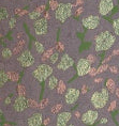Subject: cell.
<instances>
[{"mask_svg": "<svg viewBox=\"0 0 119 126\" xmlns=\"http://www.w3.org/2000/svg\"><path fill=\"white\" fill-rule=\"evenodd\" d=\"M92 43V49L97 53L112 49L117 44V36L115 35L112 25L102 19V24L99 27V31L95 33V39Z\"/></svg>", "mask_w": 119, "mask_h": 126, "instance_id": "1", "label": "cell"}, {"mask_svg": "<svg viewBox=\"0 0 119 126\" xmlns=\"http://www.w3.org/2000/svg\"><path fill=\"white\" fill-rule=\"evenodd\" d=\"M109 93L106 87L100 86L97 89H93L91 93H89V102L97 110H102L108 105Z\"/></svg>", "mask_w": 119, "mask_h": 126, "instance_id": "2", "label": "cell"}, {"mask_svg": "<svg viewBox=\"0 0 119 126\" xmlns=\"http://www.w3.org/2000/svg\"><path fill=\"white\" fill-rule=\"evenodd\" d=\"M55 67L49 63H40L36 64L33 68L31 67V77L33 78L37 82H43L46 81L49 77L54 74Z\"/></svg>", "mask_w": 119, "mask_h": 126, "instance_id": "3", "label": "cell"}, {"mask_svg": "<svg viewBox=\"0 0 119 126\" xmlns=\"http://www.w3.org/2000/svg\"><path fill=\"white\" fill-rule=\"evenodd\" d=\"M80 24L83 25L86 29L95 31L101 26L102 24V17L99 15L98 11H93V9L91 10H85V12L83 13L82 17H80Z\"/></svg>", "mask_w": 119, "mask_h": 126, "instance_id": "4", "label": "cell"}, {"mask_svg": "<svg viewBox=\"0 0 119 126\" xmlns=\"http://www.w3.org/2000/svg\"><path fill=\"white\" fill-rule=\"evenodd\" d=\"M74 10V4L71 2H65V3H60L59 7L54 11L53 14V19L58 21L59 24H62L68 20V18L71 16Z\"/></svg>", "mask_w": 119, "mask_h": 126, "instance_id": "5", "label": "cell"}, {"mask_svg": "<svg viewBox=\"0 0 119 126\" xmlns=\"http://www.w3.org/2000/svg\"><path fill=\"white\" fill-rule=\"evenodd\" d=\"M16 62L23 68H31L36 65L37 57L34 56V53L31 49L26 48L18 55V57L16 58Z\"/></svg>", "mask_w": 119, "mask_h": 126, "instance_id": "6", "label": "cell"}, {"mask_svg": "<svg viewBox=\"0 0 119 126\" xmlns=\"http://www.w3.org/2000/svg\"><path fill=\"white\" fill-rule=\"evenodd\" d=\"M75 63V58L71 53L69 52H64L63 55L60 57V60L58 61L57 65H56V68H55V72L57 73L58 76H60L65 72L70 71L73 68V65Z\"/></svg>", "mask_w": 119, "mask_h": 126, "instance_id": "7", "label": "cell"}, {"mask_svg": "<svg viewBox=\"0 0 119 126\" xmlns=\"http://www.w3.org/2000/svg\"><path fill=\"white\" fill-rule=\"evenodd\" d=\"M80 93H82L80 92V88H78L77 86H75V84L70 86L64 93L63 103L67 106H73L78 100V98H79Z\"/></svg>", "mask_w": 119, "mask_h": 126, "instance_id": "8", "label": "cell"}, {"mask_svg": "<svg viewBox=\"0 0 119 126\" xmlns=\"http://www.w3.org/2000/svg\"><path fill=\"white\" fill-rule=\"evenodd\" d=\"M91 68H92V64L89 62L88 59L85 58V57L78 58L76 62V72H77V75L80 78L85 77L86 75H89Z\"/></svg>", "mask_w": 119, "mask_h": 126, "instance_id": "9", "label": "cell"}, {"mask_svg": "<svg viewBox=\"0 0 119 126\" xmlns=\"http://www.w3.org/2000/svg\"><path fill=\"white\" fill-rule=\"evenodd\" d=\"M114 8V0H96V9L101 17L111 13Z\"/></svg>", "mask_w": 119, "mask_h": 126, "instance_id": "10", "label": "cell"}, {"mask_svg": "<svg viewBox=\"0 0 119 126\" xmlns=\"http://www.w3.org/2000/svg\"><path fill=\"white\" fill-rule=\"evenodd\" d=\"M100 118L99 110L95 109H88L80 115V122L84 123L85 125H92L95 122Z\"/></svg>", "mask_w": 119, "mask_h": 126, "instance_id": "11", "label": "cell"}, {"mask_svg": "<svg viewBox=\"0 0 119 126\" xmlns=\"http://www.w3.org/2000/svg\"><path fill=\"white\" fill-rule=\"evenodd\" d=\"M12 106H13V109L15 112L23 113L26 111V109L28 107V100H26V98L24 96L20 95L14 99V102L12 103Z\"/></svg>", "mask_w": 119, "mask_h": 126, "instance_id": "12", "label": "cell"}, {"mask_svg": "<svg viewBox=\"0 0 119 126\" xmlns=\"http://www.w3.org/2000/svg\"><path fill=\"white\" fill-rule=\"evenodd\" d=\"M72 119L71 111H62L56 116L55 119V126H67Z\"/></svg>", "mask_w": 119, "mask_h": 126, "instance_id": "13", "label": "cell"}, {"mask_svg": "<svg viewBox=\"0 0 119 126\" xmlns=\"http://www.w3.org/2000/svg\"><path fill=\"white\" fill-rule=\"evenodd\" d=\"M59 81H60V78H59V76H58V75H56V74L55 75L53 74L52 76L45 81V95L47 93L48 94L52 93L53 91H54L56 88L58 87Z\"/></svg>", "mask_w": 119, "mask_h": 126, "instance_id": "14", "label": "cell"}, {"mask_svg": "<svg viewBox=\"0 0 119 126\" xmlns=\"http://www.w3.org/2000/svg\"><path fill=\"white\" fill-rule=\"evenodd\" d=\"M43 123V115L41 112L34 111L27 118V126H41Z\"/></svg>", "mask_w": 119, "mask_h": 126, "instance_id": "15", "label": "cell"}, {"mask_svg": "<svg viewBox=\"0 0 119 126\" xmlns=\"http://www.w3.org/2000/svg\"><path fill=\"white\" fill-rule=\"evenodd\" d=\"M45 48H46L45 45L42 42H40V41H33L32 42L31 50H32V52L34 53V56H36L37 58L45 52Z\"/></svg>", "mask_w": 119, "mask_h": 126, "instance_id": "16", "label": "cell"}, {"mask_svg": "<svg viewBox=\"0 0 119 126\" xmlns=\"http://www.w3.org/2000/svg\"><path fill=\"white\" fill-rule=\"evenodd\" d=\"M105 87H106V89L108 90V92L111 93V94L115 93L116 90H117V83H116V80L113 77L107 78V80H106V83H105Z\"/></svg>", "mask_w": 119, "mask_h": 126, "instance_id": "17", "label": "cell"}, {"mask_svg": "<svg viewBox=\"0 0 119 126\" xmlns=\"http://www.w3.org/2000/svg\"><path fill=\"white\" fill-rule=\"evenodd\" d=\"M12 57H13V52H12V50L10 48L2 49V51H1V58H2V60H4V62L10 61V60L12 59Z\"/></svg>", "mask_w": 119, "mask_h": 126, "instance_id": "18", "label": "cell"}, {"mask_svg": "<svg viewBox=\"0 0 119 126\" xmlns=\"http://www.w3.org/2000/svg\"><path fill=\"white\" fill-rule=\"evenodd\" d=\"M0 74H1V76H0V82H1V89L3 88V86H5L9 80V78H10V75L9 73L3 71V67H1V72H0Z\"/></svg>", "mask_w": 119, "mask_h": 126, "instance_id": "19", "label": "cell"}, {"mask_svg": "<svg viewBox=\"0 0 119 126\" xmlns=\"http://www.w3.org/2000/svg\"><path fill=\"white\" fill-rule=\"evenodd\" d=\"M67 91V83H65L64 80H60L59 81V84L57 87V93L59 94V95H61V94H63L64 95V92Z\"/></svg>", "mask_w": 119, "mask_h": 126, "instance_id": "20", "label": "cell"}, {"mask_svg": "<svg viewBox=\"0 0 119 126\" xmlns=\"http://www.w3.org/2000/svg\"><path fill=\"white\" fill-rule=\"evenodd\" d=\"M59 60H60V52H59V51H55L51 56V58L48 59L47 63H49V64H52V65H54V64H56V62L59 61Z\"/></svg>", "mask_w": 119, "mask_h": 126, "instance_id": "21", "label": "cell"}, {"mask_svg": "<svg viewBox=\"0 0 119 126\" xmlns=\"http://www.w3.org/2000/svg\"><path fill=\"white\" fill-rule=\"evenodd\" d=\"M112 26H113V30H114V33H115V35L119 37V16H117L114 19V21H113V24H112Z\"/></svg>", "mask_w": 119, "mask_h": 126, "instance_id": "22", "label": "cell"}, {"mask_svg": "<svg viewBox=\"0 0 119 126\" xmlns=\"http://www.w3.org/2000/svg\"><path fill=\"white\" fill-rule=\"evenodd\" d=\"M28 17H29L30 20L36 21V20H38V19H40V18H41V13H40V12H38V11H32V12H30V13L28 14Z\"/></svg>", "mask_w": 119, "mask_h": 126, "instance_id": "23", "label": "cell"}, {"mask_svg": "<svg viewBox=\"0 0 119 126\" xmlns=\"http://www.w3.org/2000/svg\"><path fill=\"white\" fill-rule=\"evenodd\" d=\"M61 108H62V104H56V105L53 107V109H52V113H56V112L60 111Z\"/></svg>", "mask_w": 119, "mask_h": 126, "instance_id": "24", "label": "cell"}, {"mask_svg": "<svg viewBox=\"0 0 119 126\" xmlns=\"http://www.w3.org/2000/svg\"><path fill=\"white\" fill-rule=\"evenodd\" d=\"M108 66H109V65L102 64L101 66H100V67L98 68V74H97V75H99V74H102L103 72H105V71H106V70H107V68H108Z\"/></svg>", "mask_w": 119, "mask_h": 126, "instance_id": "25", "label": "cell"}, {"mask_svg": "<svg viewBox=\"0 0 119 126\" xmlns=\"http://www.w3.org/2000/svg\"><path fill=\"white\" fill-rule=\"evenodd\" d=\"M116 107H117V102H116V100H112L111 105H109V111H113V110H115Z\"/></svg>", "mask_w": 119, "mask_h": 126, "instance_id": "26", "label": "cell"}, {"mask_svg": "<svg viewBox=\"0 0 119 126\" xmlns=\"http://www.w3.org/2000/svg\"><path fill=\"white\" fill-rule=\"evenodd\" d=\"M15 24H16V18L12 17L11 19H10V28H14L15 27Z\"/></svg>", "mask_w": 119, "mask_h": 126, "instance_id": "27", "label": "cell"}, {"mask_svg": "<svg viewBox=\"0 0 119 126\" xmlns=\"http://www.w3.org/2000/svg\"><path fill=\"white\" fill-rule=\"evenodd\" d=\"M107 116H103V119H101V121H100V123L101 124H104V123H107Z\"/></svg>", "mask_w": 119, "mask_h": 126, "instance_id": "28", "label": "cell"}, {"mask_svg": "<svg viewBox=\"0 0 119 126\" xmlns=\"http://www.w3.org/2000/svg\"><path fill=\"white\" fill-rule=\"evenodd\" d=\"M84 1H85L86 3H91V2H95L96 0H84Z\"/></svg>", "mask_w": 119, "mask_h": 126, "instance_id": "29", "label": "cell"}, {"mask_svg": "<svg viewBox=\"0 0 119 126\" xmlns=\"http://www.w3.org/2000/svg\"><path fill=\"white\" fill-rule=\"evenodd\" d=\"M75 125H76V124H75V122H70L67 126H75Z\"/></svg>", "mask_w": 119, "mask_h": 126, "instance_id": "30", "label": "cell"}]
</instances>
